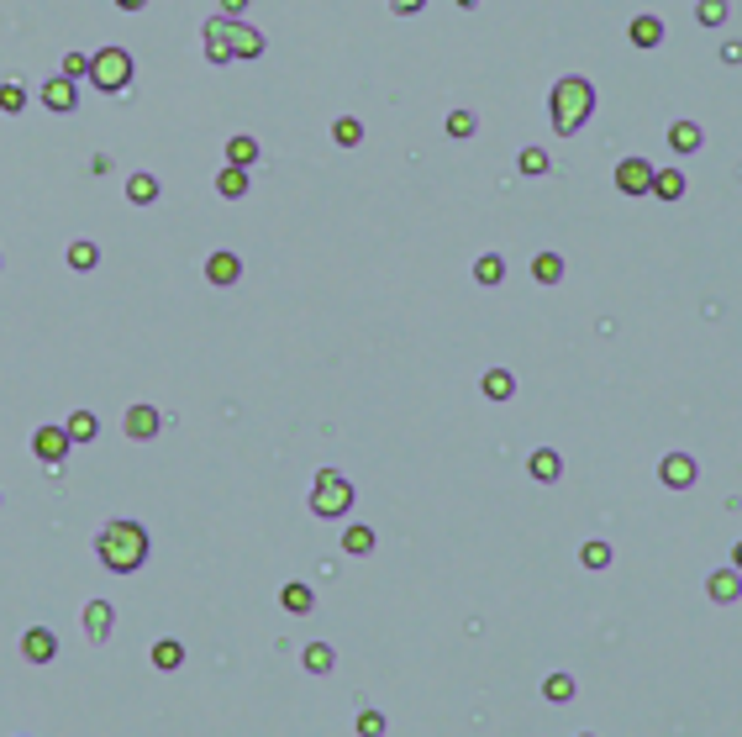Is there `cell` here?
Wrapping results in <instances>:
<instances>
[{
  "instance_id": "f35d334b",
  "label": "cell",
  "mask_w": 742,
  "mask_h": 737,
  "mask_svg": "<svg viewBox=\"0 0 742 737\" xmlns=\"http://www.w3.org/2000/svg\"><path fill=\"white\" fill-rule=\"evenodd\" d=\"M353 727H358V737H385V711H374V706H369V711H358V722H353Z\"/></svg>"
},
{
  "instance_id": "e0dca14e",
  "label": "cell",
  "mask_w": 742,
  "mask_h": 737,
  "mask_svg": "<svg viewBox=\"0 0 742 737\" xmlns=\"http://www.w3.org/2000/svg\"><path fill=\"white\" fill-rule=\"evenodd\" d=\"M63 432H69V443H95V438H101V416H95V411H74V416L63 422Z\"/></svg>"
},
{
  "instance_id": "f1b7e54d",
  "label": "cell",
  "mask_w": 742,
  "mask_h": 737,
  "mask_svg": "<svg viewBox=\"0 0 742 737\" xmlns=\"http://www.w3.org/2000/svg\"><path fill=\"white\" fill-rule=\"evenodd\" d=\"M332 143H338V148H358V143H363V121H358V116H338V121H332Z\"/></svg>"
},
{
  "instance_id": "b9f144b4",
  "label": "cell",
  "mask_w": 742,
  "mask_h": 737,
  "mask_svg": "<svg viewBox=\"0 0 742 737\" xmlns=\"http://www.w3.org/2000/svg\"><path fill=\"white\" fill-rule=\"evenodd\" d=\"M390 5H395L400 16H416V11H421V5H427V0H390Z\"/></svg>"
},
{
  "instance_id": "ba28073f",
  "label": "cell",
  "mask_w": 742,
  "mask_h": 737,
  "mask_svg": "<svg viewBox=\"0 0 742 737\" xmlns=\"http://www.w3.org/2000/svg\"><path fill=\"white\" fill-rule=\"evenodd\" d=\"M21 659H27V664H53L58 659V632L53 626H27V632H21Z\"/></svg>"
},
{
  "instance_id": "4fadbf2b",
  "label": "cell",
  "mask_w": 742,
  "mask_h": 737,
  "mask_svg": "<svg viewBox=\"0 0 742 737\" xmlns=\"http://www.w3.org/2000/svg\"><path fill=\"white\" fill-rule=\"evenodd\" d=\"M206 58L211 63H227L232 58V21L227 16H211L206 21Z\"/></svg>"
},
{
  "instance_id": "f6af8a7d",
  "label": "cell",
  "mask_w": 742,
  "mask_h": 737,
  "mask_svg": "<svg viewBox=\"0 0 742 737\" xmlns=\"http://www.w3.org/2000/svg\"><path fill=\"white\" fill-rule=\"evenodd\" d=\"M732 569L742 574V537H738V548H732Z\"/></svg>"
},
{
  "instance_id": "5bb4252c",
  "label": "cell",
  "mask_w": 742,
  "mask_h": 737,
  "mask_svg": "<svg viewBox=\"0 0 742 737\" xmlns=\"http://www.w3.org/2000/svg\"><path fill=\"white\" fill-rule=\"evenodd\" d=\"M206 280L222 284V290H227V284H237V280H242V258H237V253H227V248H222V253H211V258H206Z\"/></svg>"
},
{
  "instance_id": "7402d4cb",
  "label": "cell",
  "mask_w": 742,
  "mask_h": 737,
  "mask_svg": "<svg viewBox=\"0 0 742 737\" xmlns=\"http://www.w3.org/2000/svg\"><path fill=\"white\" fill-rule=\"evenodd\" d=\"M227 164H237V169H253V164H258V137L237 132V137L227 143Z\"/></svg>"
},
{
  "instance_id": "d6986e66",
  "label": "cell",
  "mask_w": 742,
  "mask_h": 737,
  "mask_svg": "<svg viewBox=\"0 0 742 737\" xmlns=\"http://www.w3.org/2000/svg\"><path fill=\"white\" fill-rule=\"evenodd\" d=\"M479 390H485V400H511L516 396V374L511 369H485Z\"/></svg>"
},
{
  "instance_id": "3957f363",
  "label": "cell",
  "mask_w": 742,
  "mask_h": 737,
  "mask_svg": "<svg viewBox=\"0 0 742 737\" xmlns=\"http://www.w3.org/2000/svg\"><path fill=\"white\" fill-rule=\"evenodd\" d=\"M90 85L106 90V95H121L132 85V53L126 48H101L90 53Z\"/></svg>"
},
{
  "instance_id": "7a4b0ae2",
  "label": "cell",
  "mask_w": 742,
  "mask_h": 737,
  "mask_svg": "<svg viewBox=\"0 0 742 737\" xmlns=\"http://www.w3.org/2000/svg\"><path fill=\"white\" fill-rule=\"evenodd\" d=\"M548 111H553V127L574 137L579 127H584V116H595V85L584 79V74H564L559 85H553V95H548Z\"/></svg>"
},
{
  "instance_id": "83f0119b",
  "label": "cell",
  "mask_w": 742,
  "mask_h": 737,
  "mask_svg": "<svg viewBox=\"0 0 742 737\" xmlns=\"http://www.w3.org/2000/svg\"><path fill=\"white\" fill-rule=\"evenodd\" d=\"M532 280L537 284H559L564 280V258H559V253H537V258H532Z\"/></svg>"
},
{
  "instance_id": "d6a6232c",
  "label": "cell",
  "mask_w": 742,
  "mask_h": 737,
  "mask_svg": "<svg viewBox=\"0 0 742 737\" xmlns=\"http://www.w3.org/2000/svg\"><path fill=\"white\" fill-rule=\"evenodd\" d=\"M474 280L479 284H501L506 280V258H501V253H485V258L474 264Z\"/></svg>"
},
{
  "instance_id": "74e56055",
  "label": "cell",
  "mask_w": 742,
  "mask_h": 737,
  "mask_svg": "<svg viewBox=\"0 0 742 737\" xmlns=\"http://www.w3.org/2000/svg\"><path fill=\"white\" fill-rule=\"evenodd\" d=\"M58 74H63V79H74V85H79V79H90V53H63V69H58Z\"/></svg>"
},
{
  "instance_id": "8fae6325",
  "label": "cell",
  "mask_w": 742,
  "mask_h": 737,
  "mask_svg": "<svg viewBox=\"0 0 742 737\" xmlns=\"http://www.w3.org/2000/svg\"><path fill=\"white\" fill-rule=\"evenodd\" d=\"M79 622H85V637H90V643H106V637H111V622H116L111 601H90V606L79 611Z\"/></svg>"
},
{
  "instance_id": "60d3db41",
  "label": "cell",
  "mask_w": 742,
  "mask_h": 737,
  "mask_svg": "<svg viewBox=\"0 0 742 737\" xmlns=\"http://www.w3.org/2000/svg\"><path fill=\"white\" fill-rule=\"evenodd\" d=\"M722 58H727V63H742V43H738V37H732V43H722Z\"/></svg>"
},
{
  "instance_id": "e575fe53",
  "label": "cell",
  "mask_w": 742,
  "mask_h": 737,
  "mask_svg": "<svg viewBox=\"0 0 742 737\" xmlns=\"http://www.w3.org/2000/svg\"><path fill=\"white\" fill-rule=\"evenodd\" d=\"M542 695H548V700H559V706H564V700H574V675H548V680H542Z\"/></svg>"
},
{
  "instance_id": "836d02e7",
  "label": "cell",
  "mask_w": 742,
  "mask_h": 737,
  "mask_svg": "<svg viewBox=\"0 0 742 737\" xmlns=\"http://www.w3.org/2000/svg\"><path fill=\"white\" fill-rule=\"evenodd\" d=\"M579 559H584V569H606L611 564V543H606V537H590V543L579 548Z\"/></svg>"
},
{
  "instance_id": "484cf974",
  "label": "cell",
  "mask_w": 742,
  "mask_h": 737,
  "mask_svg": "<svg viewBox=\"0 0 742 737\" xmlns=\"http://www.w3.org/2000/svg\"><path fill=\"white\" fill-rule=\"evenodd\" d=\"M559 474H564V458L553 454V448H537V454H532V479H542V485H553Z\"/></svg>"
},
{
  "instance_id": "ffe728a7",
  "label": "cell",
  "mask_w": 742,
  "mask_h": 737,
  "mask_svg": "<svg viewBox=\"0 0 742 737\" xmlns=\"http://www.w3.org/2000/svg\"><path fill=\"white\" fill-rule=\"evenodd\" d=\"M280 606H285L289 617H306V611L316 606V595H311V585H300V579H289L285 590H280Z\"/></svg>"
},
{
  "instance_id": "6da1fadb",
  "label": "cell",
  "mask_w": 742,
  "mask_h": 737,
  "mask_svg": "<svg viewBox=\"0 0 742 737\" xmlns=\"http://www.w3.org/2000/svg\"><path fill=\"white\" fill-rule=\"evenodd\" d=\"M95 553H101V564L111 569V574L143 569V559H148V532H143V521H111V527L95 537Z\"/></svg>"
},
{
  "instance_id": "5b68a950",
  "label": "cell",
  "mask_w": 742,
  "mask_h": 737,
  "mask_svg": "<svg viewBox=\"0 0 742 737\" xmlns=\"http://www.w3.org/2000/svg\"><path fill=\"white\" fill-rule=\"evenodd\" d=\"M121 427H126V438H132V443H153V438L164 432V411H159V405H148V400H137V405L121 416Z\"/></svg>"
},
{
  "instance_id": "cb8c5ba5",
  "label": "cell",
  "mask_w": 742,
  "mask_h": 737,
  "mask_svg": "<svg viewBox=\"0 0 742 737\" xmlns=\"http://www.w3.org/2000/svg\"><path fill=\"white\" fill-rule=\"evenodd\" d=\"M700 137H705V132H700V127H695V121H674V127H669V148H674V153H680V159H685V153H695V148H700Z\"/></svg>"
},
{
  "instance_id": "bcb514c9",
  "label": "cell",
  "mask_w": 742,
  "mask_h": 737,
  "mask_svg": "<svg viewBox=\"0 0 742 737\" xmlns=\"http://www.w3.org/2000/svg\"><path fill=\"white\" fill-rule=\"evenodd\" d=\"M458 5H463V11H469V5H479V0H458Z\"/></svg>"
},
{
  "instance_id": "f546056e",
  "label": "cell",
  "mask_w": 742,
  "mask_h": 737,
  "mask_svg": "<svg viewBox=\"0 0 742 737\" xmlns=\"http://www.w3.org/2000/svg\"><path fill=\"white\" fill-rule=\"evenodd\" d=\"M0 111L5 116L27 111V85H21V79H5V85H0Z\"/></svg>"
},
{
  "instance_id": "277c9868",
  "label": "cell",
  "mask_w": 742,
  "mask_h": 737,
  "mask_svg": "<svg viewBox=\"0 0 742 737\" xmlns=\"http://www.w3.org/2000/svg\"><path fill=\"white\" fill-rule=\"evenodd\" d=\"M347 506H353V485H347L338 469H322V474H316V495H311V511H316L322 521H338Z\"/></svg>"
},
{
  "instance_id": "9c48e42d",
  "label": "cell",
  "mask_w": 742,
  "mask_h": 737,
  "mask_svg": "<svg viewBox=\"0 0 742 737\" xmlns=\"http://www.w3.org/2000/svg\"><path fill=\"white\" fill-rule=\"evenodd\" d=\"M69 448H74V443H69V432H63V427H37V432H32V454L43 458L48 469H58V463L69 458Z\"/></svg>"
},
{
  "instance_id": "d590c367",
  "label": "cell",
  "mask_w": 742,
  "mask_h": 737,
  "mask_svg": "<svg viewBox=\"0 0 742 737\" xmlns=\"http://www.w3.org/2000/svg\"><path fill=\"white\" fill-rule=\"evenodd\" d=\"M695 16H700V27H727V0H700Z\"/></svg>"
},
{
  "instance_id": "8d00e7d4",
  "label": "cell",
  "mask_w": 742,
  "mask_h": 737,
  "mask_svg": "<svg viewBox=\"0 0 742 737\" xmlns=\"http://www.w3.org/2000/svg\"><path fill=\"white\" fill-rule=\"evenodd\" d=\"M474 132H479L474 111H448V137H474Z\"/></svg>"
},
{
  "instance_id": "7c38bea8",
  "label": "cell",
  "mask_w": 742,
  "mask_h": 737,
  "mask_svg": "<svg viewBox=\"0 0 742 737\" xmlns=\"http://www.w3.org/2000/svg\"><path fill=\"white\" fill-rule=\"evenodd\" d=\"M705 595H711L716 606H732V601H742V574H738V569H716V574L705 579Z\"/></svg>"
},
{
  "instance_id": "ee69618b",
  "label": "cell",
  "mask_w": 742,
  "mask_h": 737,
  "mask_svg": "<svg viewBox=\"0 0 742 737\" xmlns=\"http://www.w3.org/2000/svg\"><path fill=\"white\" fill-rule=\"evenodd\" d=\"M148 0H116V11H143Z\"/></svg>"
},
{
  "instance_id": "2e32d148",
  "label": "cell",
  "mask_w": 742,
  "mask_h": 737,
  "mask_svg": "<svg viewBox=\"0 0 742 737\" xmlns=\"http://www.w3.org/2000/svg\"><path fill=\"white\" fill-rule=\"evenodd\" d=\"M332 664H338L332 643H306V648H300V669H306V675H332Z\"/></svg>"
},
{
  "instance_id": "9a60e30c",
  "label": "cell",
  "mask_w": 742,
  "mask_h": 737,
  "mask_svg": "<svg viewBox=\"0 0 742 737\" xmlns=\"http://www.w3.org/2000/svg\"><path fill=\"white\" fill-rule=\"evenodd\" d=\"M264 48H269V43H264V32H258V27L232 21V58H258Z\"/></svg>"
},
{
  "instance_id": "4316f807",
  "label": "cell",
  "mask_w": 742,
  "mask_h": 737,
  "mask_svg": "<svg viewBox=\"0 0 742 737\" xmlns=\"http://www.w3.org/2000/svg\"><path fill=\"white\" fill-rule=\"evenodd\" d=\"M184 664V643H174V637H164V643H153V669H164V675H174Z\"/></svg>"
},
{
  "instance_id": "ab89813d",
  "label": "cell",
  "mask_w": 742,
  "mask_h": 737,
  "mask_svg": "<svg viewBox=\"0 0 742 737\" xmlns=\"http://www.w3.org/2000/svg\"><path fill=\"white\" fill-rule=\"evenodd\" d=\"M521 174H548V148H521Z\"/></svg>"
},
{
  "instance_id": "7dc6e473",
  "label": "cell",
  "mask_w": 742,
  "mask_h": 737,
  "mask_svg": "<svg viewBox=\"0 0 742 737\" xmlns=\"http://www.w3.org/2000/svg\"><path fill=\"white\" fill-rule=\"evenodd\" d=\"M579 737H595V733H579Z\"/></svg>"
},
{
  "instance_id": "52a82bcc",
  "label": "cell",
  "mask_w": 742,
  "mask_h": 737,
  "mask_svg": "<svg viewBox=\"0 0 742 737\" xmlns=\"http://www.w3.org/2000/svg\"><path fill=\"white\" fill-rule=\"evenodd\" d=\"M37 101H43L53 116H69L74 106H79V85H74V79H63V74H48V79H43V90H37Z\"/></svg>"
},
{
  "instance_id": "4dcf8cb0",
  "label": "cell",
  "mask_w": 742,
  "mask_h": 737,
  "mask_svg": "<svg viewBox=\"0 0 742 737\" xmlns=\"http://www.w3.org/2000/svg\"><path fill=\"white\" fill-rule=\"evenodd\" d=\"M95 264H101V248H95V242H85V237H79V242H69V269H79V274H85V269H95Z\"/></svg>"
},
{
  "instance_id": "8992f818",
  "label": "cell",
  "mask_w": 742,
  "mask_h": 737,
  "mask_svg": "<svg viewBox=\"0 0 742 737\" xmlns=\"http://www.w3.org/2000/svg\"><path fill=\"white\" fill-rule=\"evenodd\" d=\"M616 190L632 195V201L653 195V164H648V159H622V164H616Z\"/></svg>"
},
{
  "instance_id": "1f68e13d",
  "label": "cell",
  "mask_w": 742,
  "mask_h": 737,
  "mask_svg": "<svg viewBox=\"0 0 742 737\" xmlns=\"http://www.w3.org/2000/svg\"><path fill=\"white\" fill-rule=\"evenodd\" d=\"M343 548H347V553H358V559H363V553H374V527H363V521H358V527H347V532H343Z\"/></svg>"
},
{
  "instance_id": "d4e9b609",
  "label": "cell",
  "mask_w": 742,
  "mask_h": 737,
  "mask_svg": "<svg viewBox=\"0 0 742 737\" xmlns=\"http://www.w3.org/2000/svg\"><path fill=\"white\" fill-rule=\"evenodd\" d=\"M653 195H658V201H680V195H685V174L680 169H653Z\"/></svg>"
},
{
  "instance_id": "44dd1931",
  "label": "cell",
  "mask_w": 742,
  "mask_h": 737,
  "mask_svg": "<svg viewBox=\"0 0 742 737\" xmlns=\"http://www.w3.org/2000/svg\"><path fill=\"white\" fill-rule=\"evenodd\" d=\"M216 195H227V201H242V195H248V169H237V164H222V169H216Z\"/></svg>"
},
{
  "instance_id": "ac0fdd59",
  "label": "cell",
  "mask_w": 742,
  "mask_h": 737,
  "mask_svg": "<svg viewBox=\"0 0 742 737\" xmlns=\"http://www.w3.org/2000/svg\"><path fill=\"white\" fill-rule=\"evenodd\" d=\"M627 37L637 48H658V43H664V21H658V16H632Z\"/></svg>"
},
{
  "instance_id": "30bf717a",
  "label": "cell",
  "mask_w": 742,
  "mask_h": 737,
  "mask_svg": "<svg viewBox=\"0 0 742 737\" xmlns=\"http://www.w3.org/2000/svg\"><path fill=\"white\" fill-rule=\"evenodd\" d=\"M695 474H700V463H695L689 454H664V463H658V479H664L669 490H689Z\"/></svg>"
},
{
  "instance_id": "7bdbcfd3",
  "label": "cell",
  "mask_w": 742,
  "mask_h": 737,
  "mask_svg": "<svg viewBox=\"0 0 742 737\" xmlns=\"http://www.w3.org/2000/svg\"><path fill=\"white\" fill-rule=\"evenodd\" d=\"M222 11H227V16H242V11H248V0H222Z\"/></svg>"
},
{
  "instance_id": "603a6c76",
  "label": "cell",
  "mask_w": 742,
  "mask_h": 737,
  "mask_svg": "<svg viewBox=\"0 0 742 737\" xmlns=\"http://www.w3.org/2000/svg\"><path fill=\"white\" fill-rule=\"evenodd\" d=\"M126 201L132 206H153L159 201V179L153 174H126Z\"/></svg>"
}]
</instances>
